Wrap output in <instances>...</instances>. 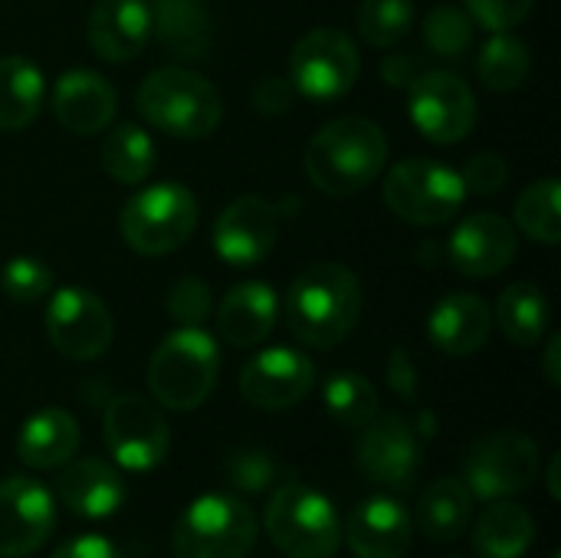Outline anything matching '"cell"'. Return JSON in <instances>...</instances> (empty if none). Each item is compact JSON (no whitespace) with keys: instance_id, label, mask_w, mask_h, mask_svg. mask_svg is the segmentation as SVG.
<instances>
[{"instance_id":"cell-1","label":"cell","mask_w":561,"mask_h":558,"mask_svg":"<svg viewBox=\"0 0 561 558\" xmlns=\"http://www.w3.org/2000/svg\"><path fill=\"white\" fill-rule=\"evenodd\" d=\"M362 316V283L342 263H316L302 270L286 296L293 335L312 349H335L352 335Z\"/></svg>"},{"instance_id":"cell-2","label":"cell","mask_w":561,"mask_h":558,"mask_svg":"<svg viewBox=\"0 0 561 558\" xmlns=\"http://www.w3.org/2000/svg\"><path fill=\"white\" fill-rule=\"evenodd\" d=\"M388 161V138L381 125L362 115H342L322 125L306 148L309 181L332 194L348 197L365 191Z\"/></svg>"},{"instance_id":"cell-3","label":"cell","mask_w":561,"mask_h":558,"mask_svg":"<svg viewBox=\"0 0 561 558\" xmlns=\"http://www.w3.org/2000/svg\"><path fill=\"white\" fill-rule=\"evenodd\" d=\"M220 375V352L201 326H181L164 335L148 362V388L168 411L201 408Z\"/></svg>"},{"instance_id":"cell-4","label":"cell","mask_w":561,"mask_h":558,"mask_svg":"<svg viewBox=\"0 0 561 558\" xmlns=\"http://www.w3.org/2000/svg\"><path fill=\"white\" fill-rule=\"evenodd\" d=\"M135 102L145 122L171 138H207L224 118L220 92L204 76L181 66L154 69Z\"/></svg>"},{"instance_id":"cell-5","label":"cell","mask_w":561,"mask_h":558,"mask_svg":"<svg viewBox=\"0 0 561 558\" xmlns=\"http://www.w3.org/2000/svg\"><path fill=\"white\" fill-rule=\"evenodd\" d=\"M263 526L273 546L289 558H332L342 546L335 506L306 483H283L273 490Z\"/></svg>"},{"instance_id":"cell-6","label":"cell","mask_w":561,"mask_h":558,"mask_svg":"<svg viewBox=\"0 0 561 558\" xmlns=\"http://www.w3.org/2000/svg\"><path fill=\"white\" fill-rule=\"evenodd\" d=\"M256 543L253 510L230 493H207L174 523V558H243Z\"/></svg>"},{"instance_id":"cell-7","label":"cell","mask_w":561,"mask_h":558,"mask_svg":"<svg viewBox=\"0 0 561 558\" xmlns=\"http://www.w3.org/2000/svg\"><path fill=\"white\" fill-rule=\"evenodd\" d=\"M122 237L135 253L161 257L187 243L197 227V201L178 181H161L138 191L122 207Z\"/></svg>"},{"instance_id":"cell-8","label":"cell","mask_w":561,"mask_h":558,"mask_svg":"<svg viewBox=\"0 0 561 558\" xmlns=\"http://www.w3.org/2000/svg\"><path fill=\"white\" fill-rule=\"evenodd\" d=\"M385 201L391 214L408 224L440 227L457 217L467 201V187L460 181V171L431 158H408L388 171Z\"/></svg>"},{"instance_id":"cell-9","label":"cell","mask_w":561,"mask_h":558,"mask_svg":"<svg viewBox=\"0 0 561 558\" xmlns=\"http://www.w3.org/2000/svg\"><path fill=\"white\" fill-rule=\"evenodd\" d=\"M539 477V444L519 431H500L477 441L463 460V483L473 500H510Z\"/></svg>"},{"instance_id":"cell-10","label":"cell","mask_w":561,"mask_h":558,"mask_svg":"<svg viewBox=\"0 0 561 558\" xmlns=\"http://www.w3.org/2000/svg\"><path fill=\"white\" fill-rule=\"evenodd\" d=\"M358 69H362V59H358L352 36H345L335 26H319V30H309L293 46L289 82L306 99L329 102V99L345 95L355 86Z\"/></svg>"},{"instance_id":"cell-11","label":"cell","mask_w":561,"mask_h":558,"mask_svg":"<svg viewBox=\"0 0 561 558\" xmlns=\"http://www.w3.org/2000/svg\"><path fill=\"white\" fill-rule=\"evenodd\" d=\"M105 444L118 467L154 470L171 447V431L164 414L138 395H118L105 408Z\"/></svg>"},{"instance_id":"cell-12","label":"cell","mask_w":561,"mask_h":558,"mask_svg":"<svg viewBox=\"0 0 561 558\" xmlns=\"http://www.w3.org/2000/svg\"><path fill=\"white\" fill-rule=\"evenodd\" d=\"M46 335L62 358L89 362V358H99L112 345L115 322L95 293L79 289V286H66L49 299Z\"/></svg>"},{"instance_id":"cell-13","label":"cell","mask_w":561,"mask_h":558,"mask_svg":"<svg viewBox=\"0 0 561 558\" xmlns=\"http://www.w3.org/2000/svg\"><path fill=\"white\" fill-rule=\"evenodd\" d=\"M411 122L437 145H454L470 135L477 122V99L470 86L444 69L421 72L411 82Z\"/></svg>"},{"instance_id":"cell-14","label":"cell","mask_w":561,"mask_h":558,"mask_svg":"<svg viewBox=\"0 0 561 558\" xmlns=\"http://www.w3.org/2000/svg\"><path fill=\"white\" fill-rule=\"evenodd\" d=\"M56 526V503L49 490L30 477L0 483V558L33 556Z\"/></svg>"},{"instance_id":"cell-15","label":"cell","mask_w":561,"mask_h":558,"mask_svg":"<svg viewBox=\"0 0 561 558\" xmlns=\"http://www.w3.org/2000/svg\"><path fill=\"white\" fill-rule=\"evenodd\" d=\"M358 467L368 480L381 487H414L421 470V444L414 428L401 414H385L365 424V434L358 441Z\"/></svg>"},{"instance_id":"cell-16","label":"cell","mask_w":561,"mask_h":558,"mask_svg":"<svg viewBox=\"0 0 561 558\" xmlns=\"http://www.w3.org/2000/svg\"><path fill=\"white\" fill-rule=\"evenodd\" d=\"M316 385V365L293 349H266L240 372V395L263 411H286L299 405Z\"/></svg>"},{"instance_id":"cell-17","label":"cell","mask_w":561,"mask_h":558,"mask_svg":"<svg viewBox=\"0 0 561 558\" xmlns=\"http://www.w3.org/2000/svg\"><path fill=\"white\" fill-rule=\"evenodd\" d=\"M276 243V210L263 197H237L214 224V250L233 266L247 270L270 257Z\"/></svg>"},{"instance_id":"cell-18","label":"cell","mask_w":561,"mask_h":558,"mask_svg":"<svg viewBox=\"0 0 561 558\" xmlns=\"http://www.w3.org/2000/svg\"><path fill=\"white\" fill-rule=\"evenodd\" d=\"M516 230L500 214H470L450 237V260L463 276L483 280L503 273L516 257Z\"/></svg>"},{"instance_id":"cell-19","label":"cell","mask_w":561,"mask_h":558,"mask_svg":"<svg viewBox=\"0 0 561 558\" xmlns=\"http://www.w3.org/2000/svg\"><path fill=\"white\" fill-rule=\"evenodd\" d=\"M118 95L105 76L89 69H69L53 86V115L72 135H95L108 128Z\"/></svg>"},{"instance_id":"cell-20","label":"cell","mask_w":561,"mask_h":558,"mask_svg":"<svg viewBox=\"0 0 561 558\" xmlns=\"http://www.w3.org/2000/svg\"><path fill=\"white\" fill-rule=\"evenodd\" d=\"M345 539L355 558H404L411 549V516L391 497H368L348 516Z\"/></svg>"},{"instance_id":"cell-21","label":"cell","mask_w":561,"mask_h":558,"mask_svg":"<svg viewBox=\"0 0 561 558\" xmlns=\"http://www.w3.org/2000/svg\"><path fill=\"white\" fill-rule=\"evenodd\" d=\"M89 46L108 62L135 59L151 36V13L145 0H99L85 23Z\"/></svg>"},{"instance_id":"cell-22","label":"cell","mask_w":561,"mask_h":558,"mask_svg":"<svg viewBox=\"0 0 561 558\" xmlns=\"http://www.w3.org/2000/svg\"><path fill=\"white\" fill-rule=\"evenodd\" d=\"M56 493H59L62 506L72 510L76 516L108 520L125 500V483L112 464H105L99 457H85V460L62 464Z\"/></svg>"},{"instance_id":"cell-23","label":"cell","mask_w":561,"mask_h":558,"mask_svg":"<svg viewBox=\"0 0 561 558\" xmlns=\"http://www.w3.org/2000/svg\"><path fill=\"white\" fill-rule=\"evenodd\" d=\"M493 329L490 306L473 293L444 296L427 316V335L444 355H473L486 345Z\"/></svg>"},{"instance_id":"cell-24","label":"cell","mask_w":561,"mask_h":558,"mask_svg":"<svg viewBox=\"0 0 561 558\" xmlns=\"http://www.w3.org/2000/svg\"><path fill=\"white\" fill-rule=\"evenodd\" d=\"M276 312H279V299L266 283H240L233 286L224 303H220V335L224 342L237 345V349H250L260 345L273 326H276Z\"/></svg>"},{"instance_id":"cell-25","label":"cell","mask_w":561,"mask_h":558,"mask_svg":"<svg viewBox=\"0 0 561 558\" xmlns=\"http://www.w3.org/2000/svg\"><path fill=\"white\" fill-rule=\"evenodd\" d=\"M79 451V424L62 408H43L20 428L16 454L26 467L53 470L76 457Z\"/></svg>"},{"instance_id":"cell-26","label":"cell","mask_w":561,"mask_h":558,"mask_svg":"<svg viewBox=\"0 0 561 558\" xmlns=\"http://www.w3.org/2000/svg\"><path fill=\"white\" fill-rule=\"evenodd\" d=\"M151 36L184 59H201L210 49V16L201 0H154Z\"/></svg>"},{"instance_id":"cell-27","label":"cell","mask_w":561,"mask_h":558,"mask_svg":"<svg viewBox=\"0 0 561 558\" xmlns=\"http://www.w3.org/2000/svg\"><path fill=\"white\" fill-rule=\"evenodd\" d=\"M470 520H473V493L457 477L437 480L417 503V529L437 546L460 539Z\"/></svg>"},{"instance_id":"cell-28","label":"cell","mask_w":561,"mask_h":558,"mask_svg":"<svg viewBox=\"0 0 561 558\" xmlns=\"http://www.w3.org/2000/svg\"><path fill=\"white\" fill-rule=\"evenodd\" d=\"M536 543V520L526 506L496 500L473 529V549L480 558H519Z\"/></svg>"},{"instance_id":"cell-29","label":"cell","mask_w":561,"mask_h":558,"mask_svg":"<svg viewBox=\"0 0 561 558\" xmlns=\"http://www.w3.org/2000/svg\"><path fill=\"white\" fill-rule=\"evenodd\" d=\"M43 105V72L26 56H0V128H26Z\"/></svg>"},{"instance_id":"cell-30","label":"cell","mask_w":561,"mask_h":558,"mask_svg":"<svg viewBox=\"0 0 561 558\" xmlns=\"http://www.w3.org/2000/svg\"><path fill=\"white\" fill-rule=\"evenodd\" d=\"M549 316H552L549 299L533 283H513L510 289H503L500 306H496L503 335L519 349H533L542 342V335L549 329Z\"/></svg>"},{"instance_id":"cell-31","label":"cell","mask_w":561,"mask_h":558,"mask_svg":"<svg viewBox=\"0 0 561 558\" xmlns=\"http://www.w3.org/2000/svg\"><path fill=\"white\" fill-rule=\"evenodd\" d=\"M158 161L151 135L131 122L115 125L102 141V168L122 184H141Z\"/></svg>"},{"instance_id":"cell-32","label":"cell","mask_w":561,"mask_h":558,"mask_svg":"<svg viewBox=\"0 0 561 558\" xmlns=\"http://www.w3.org/2000/svg\"><path fill=\"white\" fill-rule=\"evenodd\" d=\"M322 405L345 428H365L378 418V391L358 372H335L322 388Z\"/></svg>"},{"instance_id":"cell-33","label":"cell","mask_w":561,"mask_h":558,"mask_svg":"<svg viewBox=\"0 0 561 558\" xmlns=\"http://www.w3.org/2000/svg\"><path fill=\"white\" fill-rule=\"evenodd\" d=\"M561 184L556 178H546V181H536L529 184L519 201H516V220L523 227L526 237L546 243V247H556L561 240V207H559Z\"/></svg>"},{"instance_id":"cell-34","label":"cell","mask_w":561,"mask_h":558,"mask_svg":"<svg viewBox=\"0 0 561 558\" xmlns=\"http://www.w3.org/2000/svg\"><path fill=\"white\" fill-rule=\"evenodd\" d=\"M529 66H533L529 46H526L523 39L510 36V33H496V36L483 46V53H480V59H477L480 79H483L490 89H496V92L519 89V86L526 82V76H529Z\"/></svg>"},{"instance_id":"cell-35","label":"cell","mask_w":561,"mask_h":558,"mask_svg":"<svg viewBox=\"0 0 561 558\" xmlns=\"http://www.w3.org/2000/svg\"><path fill=\"white\" fill-rule=\"evenodd\" d=\"M414 23V0H362L358 30L371 46H398Z\"/></svg>"},{"instance_id":"cell-36","label":"cell","mask_w":561,"mask_h":558,"mask_svg":"<svg viewBox=\"0 0 561 558\" xmlns=\"http://www.w3.org/2000/svg\"><path fill=\"white\" fill-rule=\"evenodd\" d=\"M424 43L440 59H460L473 43V20L463 10L444 3L431 10V16L424 20Z\"/></svg>"},{"instance_id":"cell-37","label":"cell","mask_w":561,"mask_h":558,"mask_svg":"<svg viewBox=\"0 0 561 558\" xmlns=\"http://www.w3.org/2000/svg\"><path fill=\"white\" fill-rule=\"evenodd\" d=\"M0 289L16 303H36L53 289V270L36 257H16L3 266Z\"/></svg>"},{"instance_id":"cell-38","label":"cell","mask_w":561,"mask_h":558,"mask_svg":"<svg viewBox=\"0 0 561 558\" xmlns=\"http://www.w3.org/2000/svg\"><path fill=\"white\" fill-rule=\"evenodd\" d=\"M168 316L178 322V326H201L210 309H214V296H210V286L197 276H184L178 280L171 289H168Z\"/></svg>"},{"instance_id":"cell-39","label":"cell","mask_w":561,"mask_h":558,"mask_svg":"<svg viewBox=\"0 0 561 558\" xmlns=\"http://www.w3.org/2000/svg\"><path fill=\"white\" fill-rule=\"evenodd\" d=\"M460 181H463L467 194H496L510 181V164L503 155L483 151L467 161V168L460 171Z\"/></svg>"},{"instance_id":"cell-40","label":"cell","mask_w":561,"mask_h":558,"mask_svg":"<svg viewBox=\"0 0 561 558\" xmlns=\"http://www.w3.org/2000/svg\"><path fill=\"white\" fill-rule=\"evenodd\" d=\"M276 477V464L260 454V451H247V454H237L230 457L227 464V480L233 490H243V493H263L270 487V480Z\"/></svg>"},{"instance_id":"cell-41","label":"cell","mask_w":561,"mask_h":558,"mask_svg":"<svg viewBox=\"0 0 561 558\" xmlns=\"http://www.w3.org/2000/svg\"><path fill=\"white\" fill-rule=\"evenodd\" d=\"M536 0H467V10L477 23H483L493 33H506L519 26Z\"/></svg>"},{"instance_id":"cell-42","label":"cell","mask_w":561,"mask_h":558,"mask_svg":"<svg viewBox=\"0 0 561 558\" xmlns=\"http://www.w3.org/2000/svg\"><path fill=\"white\" fill-rule=\"evenodd\" d=\"M293 95H296L293 82L273 76V79H260V82H256V89H253V105H256L263 115H283V112L293 105Z\"/></svg>"},{"instance_id":"cell-43","label":"cell","mask_w":561,"mask_h":558,"mask_svg":"<svg viewBox=\"0 0 561 558\" xmlns=\"http://www.w3.org/2000/svg\"><path fill=\"white\" fill-rule=\"evenodd\" d=\"M49 558H118V553L102 536H76V539L62 543Z\"/></svg>"},{"instance_id":"cell-44","label":"cell","mask_w":561,"mask_h":558,"mask_svg":"<svg viewBox=\"0 0 561 558\" xmlns=\"http://www.w3.org/2000/svg\"><path fill=\"white\" fill-rule=\"evenodd\" d=\"M391 385L401 395H414V372H411V355L408 352H394V358H391Z\"/></svg>"},{"instance_id":"cell-45","label":"cell","mask_w":561,"mask_h":558,"mask_svg":"<svg viewBox=\"0 0 561 558\" xmlns=\"http://www.w3.org/2000/svg\"><path fill=\"white\" fill-rule=\"evenodd\" d=\"M559 352H561V335H552L546 345V378L552 385H561V368H559Z\"/></svg>"},{"instance_id":"cell-46","label":"cell","mask_w":561,"mask_h":558,"mask_svg":"<svg viewBox=\"0 0 561 558\" xmlns=\"http://www.w3.org/2000/svg\"><path fill=\"white\" fill-rule=\"evenodd\" d=\"M559 467H561V454H556V457H552V464H549V493H552V500H559L561 497Z\"/></svg>"}]
</instances>
